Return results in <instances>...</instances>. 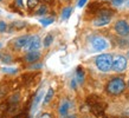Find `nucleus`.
I'll use <instances>...</instances> for the list:
<instances>
[{"mask_svg":"<svg viewBox=\"0 0 129 118\" xmlns=\"http://www.w3.org/2000/svg\"><path fill=\"white\" fill-rule=\"evenodd\" d=\"M43 1H45V3H52V0H43Z\"/></svg>","mask_w":129,"mask_h":118,"instance_id":"c756f323","label":"nucleus"},{"mask_svg":"<svg viewBox=\"0 0 129 118\" xmlns=\"http://www.w3.org/2000/svg\"><path fill=\"white\" fill-rule=\"evenodd\" d=\"M40 46H42V40L39 35H31L26 45V48L28 51H37Z\"/></svg>","mask_w":129,"mask_h":118,"instance_id":"0eeeda50","label":"nucleus"},{"mask_svg":"<svg viewBox=\"0 0 129 118\" xmlns=\"http://www.w3.org/2000/svg\"><path fill=\"white\" fill-rule=\"evenodd\" d=\"M95 64L100 71L102 72H109L113 65V57L111 54H100L95 59Z\"/></svg>","mask_w":129,"mask_h":118,"instance_id":"f03ea898","label":"nucleus"},{"mask_svg":"<svg viewBox=\"0 0 129 118\" xmlns=\"http://www.w3.org/2000/svg\"><path fill=\"white\" fill-rule=\"evenodd\" d=\"M125 67H127V59L123 55H117L115 59H113L111 69L115 72H122L125 70Z\"/></svg>","mask_w":129,"mask_h":118,"instance_id":"39448f33","label":"nucleus"},{"mask_svg":"<svg viewBox=\"0 0 129 118\" xmlns=\"http://www.w3.org/2000/svg\"><path fill=\"white\" fill-rule=\"evenodd\" d=\"M17 4L19 6H23V0H17Z\"/></svg>","mask_w":129,"mask_h":118,"instance_id":"c85d7f7f","label":"nucleus"},{"mask_svg":"<svg viewBox=\"0 0 129 118\" xmlns=\"http://www.w3.org/2000/svg\"><path fill=\"white\" fill-rule=\"evenodd\" d=\"M85 118H90V117H85Z\"/></svg>","mask_w":129,"mask_h":118,"instance_id":"f704fd0d","label":"nucleus"},{"mask_svg":"<svg viewBox=\"0 0 129 118\" xmlns=\"http://www.w3.org/2000/svg\"><path fill=\"white\" fill-rule=\"evenodd\" d=\"M38 4H39V0H27V7L28 8H35Z\"/></svg>","mask_w":129,"mask_h":118,"instance_id":"412c9836","label":"nucleus"},{"mask_svg":"<svg viewBox=\"0 0 129 118\" xmlns=\"http://www.w3.org/2000/svg\"><path fill=\"white\" fill-rule=\"evenodd\" d=\"M40 58V52L38 51H28V53L25 55V60L27 63H36Z\"/></svg>","mask_w":129,"mask_h":118,"instance_id":"9d476101","label":"nucleus"},{"mask_svg":"<svg viewBox=\"0 0 129 118\" xmlns=\"http://www.w3.org/2000/svg\"><path fill=\"white\" fill-rule=\"evenodd\" d=\"M28 39H30V35H21V37H18L13 40V47L17 48V50H20V48H24L26 47L28 43Z\"/></svg>","mask_w":129,"mask_h":118,"instance_id":"6e6552de","label":"nucleus"},{"mask_svg":"<svg viewBox=\"0 0 129 118\" xmlns=\"http://www.w3.org/2000/svg\"><path fill=\"white\" fill-rule=\"evenodd\" d=\"M128 85H129V80H128Z\"/></svg>","mask_w":129,"mask_h":118,"instance_id":"72a5a7b5","label":"nucleus"},{"mask_svg":"<svg viewBox=\"0 0 129 118\" xmlns=\"http://www.w3.org/2000/svg\"><path fill=\"white\" fill-rule=\"evenodd\" d=\"M86 1H88V0H78V4H77V6H78L79 8L83 7V6L86 4Z\"/></svg>","mask_w":129,"mask_h":118,"instance_id":"393cba45","label":"nucleus"},{"mask_svg":"<svg viewBox=\"0 0 129 118\" xmlns=\"http://www.w3.org/2000/svg\"><path fill=\"white\" fill-rule=\"evenodd\" d=\"M125 5H127V7H129V0L128 1H125Z\"/></svg>","mask_w":129,"mask_h":118,"instance_id":"7c9ffc66","label":"nucleus"},{"mask_svg":"<svg viewBox=\"0 0 129 118\" xmlns=\"http://www.w3.org/2000/svg\"><path fill=\"white\" fill-rule=\"evenodd\" d=\"M52 41H53V35L52 34H47L45 38H44V41H43V45L45 47H49L52 44Z\"/></svg>","mask_w":129,"mask_h":118,"instance_id":"a211bd4d","label":"nucleus"},{"mask_svg":"<svg viewBox=\"0 0 129 118\" xmlns=\"http://www.w3.org/2000/svg\"><path fill=\"white\" fill-rule=\"evenodd\" d=\"M108 46H109V43L107 41V39L102 38V37H96V38H94V39L91 40V47L96 52L103 51Z\"/></svg>","mask_w":129,"mask_h":118,"instance_id":"20e7f679","label":"nucleus"},{"mask_svg":"<svg viewBox=\"0 0 129 118\" xmlns=\"http://www.w3.org/2000/svg\"><path fill=\"white\" fill-rule=\"evenodd\" d=\"M111 18H113V13L107 10H103L97 14V17L94 19L92 21V25L95 27H102V26H106L111 21Z\"/></svg>","mask_w":129,"mask_h":118,"instance_id":"7ed1b4c3","label":"nucleus"},{"mask_svg":"<svg viewBox=\"0 0 129 118\" xmlns=\"http://www.w3.org/2000/svg\"><path fill=\"white\" fill-rule=\"evenodd\" d=\"M12 26H16L17 30H20V28L25 27V23H23V21H16V23L12 24Z\"/></svg>","mask_w":129,"mask_h":118,"instance_id":"4be33fe9","label":"nucleus"},{"mask_svg":"<svg viewBox=\"0 0 129 118\" xmlns=\"http://www.w3.org/2000/svg\"><path fill=\"white\" fill-rule=\"evenodd\" d=\"M127 57H128V59H129V51L127 52Z\"/></svg>","mask_w":129,"mask_h":118,"instance_id":"473e14b6","label":"nucleus"},{"mask_svg":"<svg viewBox=\"0 0 129 118\" xmlns=\"http://www.w3.org/2000/svg\"><path fill=\"white\" fill-rule=\"evenodd\" d=\"M7 30V25H6V23L5 21H0V32L3 33V32H5Z\"/></svg>","mask_w":129,"mask_h":118,"instance_id":"b1692460","label":"nucleus"},{"mask_svg":"<svg viewBox=\"0 0 129 118\" xmlns=\"http://www.w3.org/2000/svg\"><path fill=\"white\" fill-rule=\"evenodd\" d=\"M39 23L43 25V26H49L50 24L53 23V19L52 18H43V19H39Z\"/></svg>","mask_w":129,"mask_h":118,"instance_id":"6ab92c4d","label":"nucleus"},{"mask_svg":"<svg viewBox=\"0 0 129 118\" xmlns=\"http://www.w3.org/2000/svg\"><path fill=\"white\" fill-rule=\"evenodd\" d=\"M46 12H47L46 6H40V7L36 11V14H37V16H43V14H45Z\"/></svg>","mask_w":129,"mask_h":118,"instance_id":"aec40b11","label":"nucleus"},{"mask_svg":"<svg viewBox=\"0 0 129 118\" xmlns=\"http://www.w3.org/2000/svg\"><path fill=\"white\" fill-rule=\"evenodd\" d=\"M13 118H27V116L25 113H20V114H18V116H16V117H13Z\"/></svg>","mask_w":129,"mask_h":118,"instance_id":"bb28decb","label":"nucleus"},{"mask_svg":"<svg viewBox=\"0 0 129 118\" xmlns=\"http://www.w3.org/2000/svg\"><path fill=\"white\" fill-rule=\"evenodd\" d=\"M125 89V83L122 78H113L107 84V92L113 96L121 94Z\"/></svg>","mask_w":129,"mask_h":118,"instance_id":"f257e3e1","label":"nucleus"},{"mask_svg":"<svg viewBox=\"0 0 129 118\" xmlns=\"http://www.w3.org/2000/svg\"><path fill=\"white\" fill-rule=\"evenodd\" d=\"M1 72L7 73V75H14L18 72V69H16V67H1Z\"/></svg>","mask_w":129,"mask_h":118,"instance_id":"f3484780","label":"nucleus"},{"mask_svg":"<svg viewBox=\"0 0 129 118\" xmlns=\"http://www.w3.org/2000/svg\"><path fill=\"white\" fill-rule=\"evenodd\" d=\"M0 1H1V0H0Z\"/></svg>","mask_w":129,"mask_h":118,"instance_id":"e433bc0d","label":"nucleus"},{"mask_svg":"<svg viewBox=\"0 0 129 118\" xmlns=\"http://www.w3.org/2000/svg\"><path fill=\"white\" fill-rule=\"evenodd\" d=\"M68 118H77V117H76V116H69Z\"/></svg>","mask_w":129,"mask_h":118,"instance_id":"2f4dec72","label":"nucleus"},{"mask_svg":"<svg viewBox=\"0 0 129 118\" xmlns=\"http://www.w3.org/2000/svg\"><path fill=\"white\" fill-rule=\"evenodd\" d=\"M43 96H44V92L42 90H39V91H38V93L36 94L35 99H33V103H32V107H31V112H32V113H35V112H36V109L38 107L39 103L42 102V99H43Z\"/></svg>","mask_w":129,"mask_h":118,"instance_id":"9b49d317","label":"nucleus"},{"mask_svg":"<svg viewBox=\"0 0 129 118\" xmlns=\"http://www.w3.org/2000/svg\"><path fill=\"white\" fill-rule=\"evenodd\" d=\"M53 94H55V91H53L52 87H50V89L47 90V92L45 93V96H44V100H43L44 105H47V104L51 102V99L53 98Z\"/></svg>","mask_w":129,"mask_h":118,"instance_id":"f8f14e48","label":"nucleus"},{"mask_svg":"<svg viewBox=\"0 0 129 118\" xmlns=\"http://www.w3.org/2000/svg\"><path fill=\"white\" fill-rule=\"evenodd\" d=\"M84 71L82 70V67H78L76 71V82L78 84H83L84 83Z\"/></svg>","mask_w":129,"mask_h":118,"instance_id":"ddd939ff","label":"nucleus"},{"mask_svg":"<svg viewBox=\"0 0 129 118\" xmlns=\"http://www.w3.org/2000/svg\"><path fill=\"white\" fill-rule=\"evenodd\" d=\"M70 102L68 100V99H64V100H62V103H60V105H59L58 107V112L59 114L62 116V117H64V116H67L68 112H69V110H70Z\"/></svg>","mask_w":129,"mask_h":118,"instance_id":"1a4fd4ad","label":"nucleus"},{"mask_svg":"<svg viewBox=\"0 0 129 118\" xmlns=\"http://www.w3.org/2000/svg\"><path fill=\"white\" fill-rule=\"evenodd\" d=\"M71 87H72V89H76V79H72V80H71Z\"/></svg>","mask_w":129,"mask_h":118,"instance_id":"cd10ccee","label":"nucleus"},{"mask_svg":"<svg viewBox=\"0 0 129 118\" xmlns=\"http://www.w3.org/2000/svg\"><path fill=\"white\" fill-rule=\"evenodd\" d=\"M115 31L118 35L125 37L129 34V24L125 20H118L115 24Z\"/></svg>","mask_w":129,"mask_h":118,"instance_id":"423d86ee","label":"nucleus"},{"mask_svg":"<svg viewBox=\"0 0 129 118\" xmlns=\"http://www.w3.org/2000/svg\"><path fill=\"white\" fill-rule=\"evenodd\" d=\"M38 118H52V114L46 113V112H45V113H42V114H40Z\"/></svg>","mask_w":129,"mask_h":118,"instance_id":"a878e982","label":"nucleus"},{"mask_svg":"<svg viewBox=\"0 0 129 118\" xmlns=\"http://www.w3.org/2000/svg\"><path fill=\"white\" fill-rule=\"evenodd\" d=\"M8 91H10V89H8L7 85L1 84V85H0V99L5 98V96L8 93Z\"/></svg>","mask_w":129,"mask_h":118,"instance_id":"2eb2a0df","label":"nucleus"},{"mask_svg":"<svg viewBox=\"0 0 129 118\" xmlns=\"http://www.w3.org/2000/svg\"><path fill=\"white\" fill-rule=\"evenodd\" d=\"M125 3V0H113V5L114 6H116V7H121L122 5Z\"/></svg>","mask_w":129,"mask_h":118,"instance_id":"5701e85b","label":"nucleus"},{"mask_svg":"<svg viewBox=\"0 0 129 118\" xmlns=\"http://www.w3.org/2000/svg\"><path fill=\"white\" fill-rule=\"evenodd\" d=\"M0 60L5 64H8L12 62V55L8 54V53H1L0 54Z\"/></svg>","mask_w":129,"mask_h":118,"instance_id":"dca6fc26","label":"nucleus"},{"mask_svg":"<svg viewBox=\"0 0 129 118\" xmlns=\"http://www.w3.org/2000/svg\"><path fill=\"white\" fill-rule=\"evenodd\" d=\"M0 13H1V11H0Z\"/></svg>","mask_w":129,"mask_h":118,"instance_id":"c9c22d12","label":"nucleus"},{"mask_svg":"<svg viewBox=\"0 0 129 118\" xmlns=\"http://www.w3.org/2000/svg\"><path fill=\"white\" fill-rule=\"evenodd\" d=\"M71 13H72V7H70V6L65 7L62 11V19L63 20L69 19V18H70V16H71Z\"/></svg>","mask_w":129,"mask_h":118,"instance_id":"4468645a","label":"nucleus"}]
</instances>
